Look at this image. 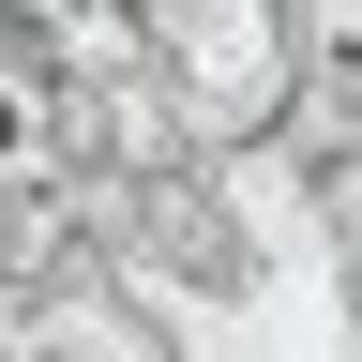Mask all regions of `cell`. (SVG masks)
Returning a JSON list of instances; mask_svg holds the SVG:
<instances>
[{
    "mask_svg": "<svg viewBox=\"0 0 362 362\" xmlns=\"http://www.w3.org/2000/svg\"><path fill=\"white\" fill-rule=\"evenodd\" d=\"M136 45H151V76L197 106L211 151H257V136H287V106H302L317 16L302 0H136Z\"/></svg>",
    "mask_w": 362,
    "mask_h": 362,
    "instance_id": "6da1fadb",
    "label": "cell"
}]
</instances>
